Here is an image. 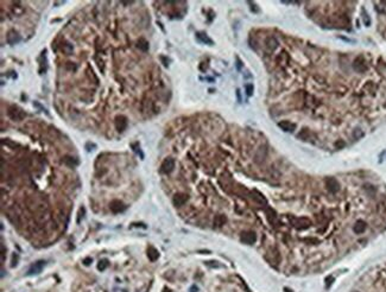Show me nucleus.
Here are the masks:
<instances>
[{
  "label": "nucleus",
  "instance_id": "f257e3e1",
  "mask_svg": "<svg viewBox=\"0 0 386 292\" xmlns=\"http://www.w3.org/2000/svg\"><path fill=\"white\" fill-rule=\"evenodd\" d=\"M7 114L14 121H19V120H23L25 118V113L17 106H10L7 109Z\"/></svg>",
  "mask_w": 386,
  "mask_h": 292
},
{
  "label": "nucleus",
  "instance_id": "f03ea898",
  "mask_svg": "<svg viewBox=\"0 0 386 292\" xmlns=\"http://www.w3.org/2000/svg\"><path fill=\"white\" fill-rule=\"evenodd\" d=\"M291 222L297 229H307L311 226V221L308 217H293L291 219Z\"/></svg>",
  "mask_w": 386,
  "mask_h": 292
},
{
  "label": "nucleus",
  "instance_id": "7ed1b4c3",
  "mask_svg": "<svg viewBox=\"0 0 386 292\" xmlns=\"http://www.w3.org/2000/svg\"><path fill=\"white\" fill-rule=\"evenodd\" d=\"M326 188L328 189L329 192H332V194H335V192H338L340 190V183H338V181L336 178H327L326 179Z\"/></svg>",
  "mask_w": 386,
  "mask_h": 292
},
{
  "label": "nucleus",
  "instance_id": "20e7f679",
  "mask_svg": "<svg viewBox=\"0 0 386 292\" xmlns=\"http://www.w3.org/2000/svg\"><path fill=\"white\" fill-rule=\"evenodd\" d=\"M44 266H45V261H43V260L33 262V264L30 266L29 270H28V275H33V274L41 273L42 270L44 268Z\"/></svg>",
  "mask_w": 386,
  "mask_h": 292
},
{
  "label": "nucleus",
  "instance_id": "39448f33",
  "mask_svg": "<svg viewBox=\"0 0 386 292\" xmlns=\"http://www.w3.org/2000/svg\"><path fill=\"white\" fill-rule=\"evenodd\" d=\"M175 169V161L171 159V158H168L165 161L162 163V165H160V171L163 173H170L172 172V170Z\"/></svg>",
  "mask_w": 386,
  "mask_h": 292
},
{
  "label": "nucleus",
  "instance_id": "423d86ee",
  "mask_svg": "<svg viewBox=\"0 0 386 292\" xmlns=\"http://www.w3.org/2000/svg\"><path fill=\"white\" fill-rule=\"evenodd\" d=\"M127 118L125 115H118L115 118V128L119 132H124L127 128Z\"/></svg>",
  "mask_w": 386,
  "mask_h": 292
},
{
  "label": "nucleus",
  "instance_id": "0eeeda50",
  "mask_svg": "<svg viewBox=\"0 0 386 292\" xmlns=\"http://www.w3.org/2000/svg\"><path fill=\"white\" fill-rule=\"evenodd\" d=\"M240 240L246 245H253L255 242V240H257V236H255V234L253 232H243L241 234Z\"/></svg>",
  "mask_w": 386,
  "mask_h": 292
},
{
  "label": "nucleus",
  "instance_id": "6e6552de",
  "mask_svg": "<svg viewBox=\"0 0 386 292\" xmlns=\"http://www.w3.org/2000/svg\"><path fill=\"white\" fill-rule=\"evenodd\" d=\"M188 201V195L187 194H183V192H178L173 197V204H175V207H182L184 205L185 203Z\"/></svg>",
  "mask_w": 386,
  "mask_h": 292
},
{
  "label": "nucleus",
  "instance_id": "1a4fd4ad",
  "mask_svg": "<svg viewBox=\"0 0 386 292\" xmlns=\"http://www.w3.org/2000/svg\"><path fill=\"white\" fill-rule=\"evenodd\" d=\"M6 38H7V43L11 44V45H14V44H17V43L20 42V36H19L18 32H16L14 30L8 31Z\"/></svg>",
  "mask_w": 386,
  "mask_h": 292
},
{
  "label": "nucleus",
  "instance_id": "9d476101",
  "mask_svg": "<svg viewBox=\"0 0 386 292\" xmlns=\"http://www.w3.org/2000/svg\"><path fill=\"white\" fill-rule=\"evenodd\" d=\"M109 208H111V210H112L113 213L118 214V213H121V211H124L126 207L124 205V203H123V202H120V201H118V200H115V201H113V202L111 203Z\"/></svg>",
  "mask_w": 386,
  "mask_h": 292
},
{
  "label": "nucleus",
  "instance_id": "9b49d317",
  "mask_svg": "<svg viewBox=\"0 0 386 292\" xmlns=\"http://www.w3.org/2000/svg\"><path fill=\"white\" fill-rule=\"evenodd\" d=\"M353 68L355 69L356 72H362L366 70V64H365V62H363V58L362 57H358L355 61H354V64H353Z\"/></svg>",
  "mask_w": 386,
  "mask_h": 292
},
{
  "label": "nucleus",
  "instance_id": "f8f14e48",
  "mask_svg": "<svg viewBox=\"0 0 386 292\" xmlns=\"http://www.w3.org/2000/svg\"><path fill=\"white\" fill-rule=\"evenodd\" d=\"M366 222H363V221H356L355 225L353 226V232L355 233V234H362V233L366 230Z\"/></svg>",
  "mask_w": 386,
  "mask_h": 292
},
{
  "label": "nucleus",
  "instance_id": "ddd939ff",
  "mask_svg": "<svg viewBox=\"0 0 386 292\" xmlns=\"http://www.w3.org/2000/svg\"><path fill=\"white\" fill-rule=\"evenodd\" d=\"M148 259H150L151 261H156V260L159 258V252L156 250L154 247L150 246V247L148 248Z\"/></svg>",
  "mask_w": 386,
  "mask_h": 292
},
{
  "label": "nucleus",
  "instance_id": "4468645a",
  "mask_svg": "<svg viewBox=\"0 0 386 292\" xmlns=\"http://www.w3.org/2000/svg\"><path fill=\"white\" fill-rule=\"evenodd\" d=\"M278 126L283 130V131H286V132H292L295 130V124H292L290 121H280L278 124Z\"/></svg>",
  "mask_w": 386,
  "mask_h": 292
},
{
  "label": "nucleus",
  "instance_id": "2eb2a0df",
  "mask_svg": "<svg viewBox=\"0 0 386 292\" xmlns=\"http://www.w3.org/2000/svg\"><path fill=\"white\" fill-rule=\"evenodd\" d=\"M265 157H266V149L265 147H260L257 151V153H255V161L260 163V161L265 159Z\"/></svg>",
  "mask_w": 386,
  "mask_h": 292
},
{
  "label": "nucleus",
  "instance_id": "dca6fc26",
  "mask_svg": "<svg viewBox=\"0 0 386 292\" xmlns=\"http://www.w3.org/2000/svg\"><path fill=\"white\" fill-rule=\"evenodd\" d=\"M226 222H227L226 216H223V215H218V216H215V219H214V226L222 227V226H225Z\"/></svg>",
  "mask_w": 386,
  "mask_h": 292
},
{
  "label": "nucleus",
  "instance_id": "f3484780",
  "mask_svg": "<svg viewBox=\"0 0 386 292\" xmlns=\"http://www.w3.org/2000/svg\"><path fill=\"white\" fill-rule=\"evenodd\" d=\"M137 48L145 52V51L148 50V42L146 39H144V38H139V41L137 43Z\"/></svg>",
  "mask_w": 386,
  "mask_h": 292
},
{
  "label": "nucleus",
  "instance_id": "a211bd4d",
  "mask_svg": "<svg viewBox=\"0 0 386 292\" xmlns=\"http://www.w3.org/2000/svg\"><path fill=\"white\" fill-rule=\"evenodd\" d=\"M277 63H278L279 66H285V64H288V62H289V56L288 54H285V52H282L280 55L277 56Z\"/></svg>",
  "mask_w": 386,
  "mask_h": 292
},
{
  "label": "nucleus",
  "instance_id": "6ab92c4d",
  "mask_svg": "<svg viewBox=\"0 0 386 292\" xmlns=\"http://www.w3.org/2000/svg\"><path fill=\"white\" fill-rule=\"evenodd\" d=\"M277 45H278V42H277V39L274 37H268L266 39V47L270 50H274L277 48Z\"/></svg>",
  "mask_w": 386,
  "mask_h": 292
},
{
  "label": "nucleus",
  "instance_id": "aec40b11",
  "mask_svg": "<svg viewBox=\"0 0 386 292\" xmlns=\"http://www.w3.org/2000/svg\"><path fill=\"white\" fill-rule=\"evenodd\" d=\"M197 38H198V39H200V41H201L202 43H206V44H210V45L213 44V41H212V39H210V38H209V37H208L207 35H206V33H203V32H198V33H197Z\"/></svg>",
  "mask_w": 386,
  "mask_h": 292
},
{
  "label": "nucleus",
  "instance_id": "412c9836",
  "mask_svg": "<svg viewBox=\"0 0 386 292\" xmlns=\"http://www.w3.org/2000/svg\"><path fill=\"white\" fill-rule=\"evenodd\" d=\"M297 137L299 138V139H302V140H309L310 138L313 137V133L310 131H308V130H304V131L299 132Z\"/></svg>",
  "mask_w": 386,
  "mask_h": 292
},
{
  "label": "nucleus",
  "instance_id": "4be33fe9",
  "mask_svg": "<svg viewBox=\"0 0 386 292\" xmlns=\"http://www.w3.org/2000/svg\"><path fill=\"white\" fill-rule=\"evenodd\" d=\"M107 267H108V260H107V259H102V260H100L99 264H98L99 271H105Z\"/></svg>",
  "mask_w": 386,
  "mask_h": 292
},
{
  "label": "nucleus",
  "instance_id": "5701e85b",
  "mask_svg": "<svg viewBox=\"0 0 386 292\" xmlns=\"http://www.w3.org/2000/svg\"><path fill=\"white\" fill-rule=\"evenodd\" d=\"M63 161H64L65 164H68L69 166H73V167L77 165V161H75L74 158H71V157H65L64 159H63Z\"/></svg>",
  "mask_w": 386,
  "mask_h": 292
},
{
  "label": "nucleus",
  "instance_id": "b1692460",
  "mask_svg": "<svg viewBox=\"0 0 386 292\" xmlns=\"http://www.w3.org/2000/svg\"><path fill=\"white\" fill-rule=\"evenodd\" d=\"M245 89H246V94H247L248 96H251L252 94H253V84H251V83L246 84Z\"/></svg>",
  "mask_w": 386,
  "mask_h": 292
},
{
  "label": "nucleus",
  "instance_id": "393cba45",
  "mask_svg": "<svg viewBox=\"0 0 386 292\" xmlns=\"http://www.w3.org/2000/svg\"><path fill=\"white\" fill-rule=\"evenodd\" d=\"M333 281H334V278H333L332 275L327 277V278H326V286H327V289H329V287H330V285L333 284Z\"/></svg>",
  "mask_w": 386,
  "mask_h": 292
},
{
  "label": "nucleus",
  "instance_id": "a878e982",
  "mask_svg": "<svg viewBox=\"0 0 386 292\" xmlns=\"http://www.w3.org/2000/svg\"><path fill=\"white\" fill-rule=\"evenodd\" d=\"M95 147H96V145H95V144H93V143H87V144H86V150H87V151H89V152H90V151H93V150H94Z\"/></svg>",
  "mask_w": 386,
  "mask_h": 292
},
{
  "label": "nucleus",
  "instance_id": "bb28decb",
  "mask_svg": "<svg viewBox=\"0 0 386 292\" xmlns=\"http://www.w3.org/2000/svg\"><path fill=\"white\" fill-rule=\"evenodd\" d=\"M83 215H84V208H81L80 209V214H78V219H77L78 223L81 222V217H83Z\"/></svg>",
  "mask_w": 386,
  "mask_h": 292
},
{
  "label": "nucleus",
  "instance_id": "cd10ccee",
  "mask_svg": "<svg viewBox=\"0 0 386 292\" xmlns=\"http://www.w3.org/2000/svg\"><path fill=\"white\" fill-rule=\"evenodd\" d=\"M92 261H93V259H92V258H86V259L83 260V264H84L86 266H89V265L92 264Z\"/></svg>",
  "mask_w": 386,
  "mask_h": 292
},
{
  "label": "nucleus",
  "instance_id": "c85d7f7f",
  "mask_svg": "<svg viewBox=\"0 0 386 292\" xmlns=\"http://www.w3.org/2000/svg\"><path fill=\"white\" fill-rule=\"evenodd\" d=\"M160 60L163 61V62H164V66H168V63H169V61L166 60L165 57H163V56H162V57H160Z\"/></svg>",
  "mask_w": 386,
  "mask_h": 292
},
{
  "label": "nucleus",
  "instance_id": "c756f323",
  "mask_svg": "<svg viewBox=\"0 0 386 292\" xmlns=\"http://www.w3.org/2000/svg\"><path fill=\"white\" fill-rule=\"evenodd\" d=\"M237 61H238V69H240V68H241V62H240L239 58H237Z\"/></svg>",
  "mask_w": 386,
  "mask_h": 292
}]
</instances>
